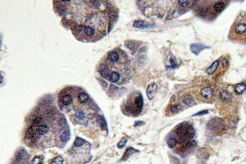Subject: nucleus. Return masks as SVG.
Instances as JSON below:
<instances>
[{"label": "nucleus", "instance_id": "f257e3e1", "mask_svg": "<svg viewBox=\"0 0 246 164\" xmlns=\"http://www.w3.org/2000/svg\"><path fill=\"white\" fill-rule=\"evenodd\" d=\"M54 3L63 23L82 42L102 40L117 17L112 0H54Z\"/></svg>", "mask_w": 246, "mask_h": 164}, {"label": "nucleus", "instance_id": "f03ea898", "mask_svg": "<svg viewBox=\"0 0 246 164\" xmlns=\"http://www.w3.org/2000/svg\"><path fill=\"white\" fill-rule=\"evenodd\" d=\"M70 140V128L64 115L51 105H40L33 113L25 141L37 148L63 147Z\"/></svg>", "mask_w": 246, "mask_h": 164}, {"label": "nucleus", "instance_id": "7ed1b4c3", "mask_svg": "<svg viewBox=\"0 0 246 164\" xmlns=\"http://www.w3.org/2000/svg\"><path fill=\"white\" fill-rule=\"evenodd\" d=\"M58 105L75 125L100 126L102 129H107L99 108L81 87L68 86L63 89L58 95Z\"/></svg>", "mask_w": 246, "mask_h": 164}, {"label": "nucleus", "instance_id": "20e7f679", "mask_svg": "<svg viewBox=\"0 0 246 164\" xmlns=\"http://www.w3.org/2000/svg\"><path fill=\"white\" fill-rule=\"evenodd\" d=\"M98 72L103 79L114 85H123L131 76V62L121 49L109 51L98 65Z\"/></svg>", "mask_w": 246, "mask_h": 164}, {"label": "nucleus", "instance_id": "39448f33", "mask_svg": "<svg viewBox=\"0 0 246 164\" xmlns=\"http://www.w3.org/2000/svg\"><path fill=\"white\" fill-rule=\"evenodd\" d=\"M143 96L140 92H133L128 96L122 106L123 113L130 117H136L143 109Z\"/></svg>", "mask_w": 246, "mask_h": 164}, {"label": "nucleus", "instance_id": "423d86ee", "mask_svg": "<svg viewBox=\"0 0 246 164\" xmlns=\"http://www.w3.org/2000/svg\"><path fill=\"white\" fill-rule=\"evenodd\" d=\"M230 39L232 40L246 43V19L240 17L233 24L230 31Z\"/></svg>", "mask_w": 246, "mask_h": 164}, {"label": "nucleus", "instance_id": "0eeeda50", "mask_svg": "<svg viewBox=\"0 0 246 164\" xmlns=\"http://www.w3.org/2000/svg\"><path fill=\"white\" fill-rule=\"evenodd\" d=\"M200 95L205 99H212L214 95V91L211 87H204L200 90Z\"/></svg>", "mask_w": 246, "mask_h": 164}, {"label": "nucleus", "instance_id": "6e6552de", "mask_svg": "<svg viewBox=\"0 0 246 164\" xmlns=\"http://www.w3.org/2000/svg\"><path fill=\"white\" fill-rule=\"evenodd\" d=\"M157 89H158V86L155 83H151L150 85L148 86L147 90H146V95H147V97H148L149 99L152 100L154 98Z\"/></svg>", "mask_w": 246, "mask_h": 164}, {"label": "nucleus", "instance_id": "1a4fd4ad", "mask_svg": "<svg viewBox=\"0 0 246 164\" xmlns=\"http://www.w3.org/2000/svg\"><path fill=\"white\" fill-rule=\"evenodd\" d=\"M219 99L225 103H228L229 101L231 100L232 95H231V93H229L227 90H222V91L219 92Z\"/></svg>", "mask_w": 246, "mask_h": 164}, {"label": "nucleus", "instance_id": "9d476101", "mask_svg": "<svg viewBox=\"0 0 246 164\" xmlns=\"http://www.w3.org/2000/svg\"><path fill=\"white\" fill-rule=\"evenodd\" d=\"M206 48H207L206 46L200 44H192V45L190 46V49H191L192 52H193L194 54H198L199 53H200L201 51L205 49Z\"/></svg>", "mask_w": 246, "mask_h": 164}, {"label": "nucleus", "instance_id": "9b49d317", "mask_svg": "<svg viewBox=\"0 0 246 164\" xmlns=\"http://www.w3.org/2000/svg\"><path fill=\"white\" fill-rule=\"evenodd\" d=\"M133 26H134V27L142 28V29H144V28L151 27V26H152V25L149 24V23L145 22V21H143V20H138V21H136V22H135L134 24H133Z\"/></svg>", "mask_w": 246, "mask_h": 164}, {"label": "nucleus", "instance_id": "f8f14e48", "mask_svg": "<svg viewBox=\"0 0 246 164\" xmlns=\"http://www.w3.org/2000/svg\"><path fill=\"white\" fill-rule=\"evenodd\" d=\"M225 7H226V5L223 2H217L213 5V11L216 13H220L223 11Z\"/></svg>", "mask_w": 246, "mask_h": 164}, {"label": "nucleus", "instance_id": "ddd939ff", "mask_svg": "<svg viewBox=\"0 0 246 164\" xmlns=\"http://www.w3.org/2000/svg\"><path fill=\"white\" fill-rule=\"evenodd\" d=\"M219 64H220V60H217L215 61L213 63H212V65L210 66L207 69V73L209 74V75H212L218 70L219 67Z\"/></svg>", "mask_w": 246, "mask_h": 164}, {"label": "nucleus", "instance_id": "4468645a", "mask_svg": "<svg viewBox=\"0 0 246 164\" xmlns=\"http://www.w3.org/2000/svg\"><path fill=\"white\" fill-rule=\"evenodd\" d=\"M246 90V84L245 83H240V84H237L234 87V90L238 95H241L242 93H244Z\"/></svg>", "mask_w": 246, "mask_h": 164}, {"label": "nucleus", "instance_id": "2eb2a0df", "mask_svg": "<svg viewBox=\"0 0 246 164\" xmlns=\"http://www.w3.org/2000/svg\"><path fill=\"white\" fill-rule=\"evenodd\" d=\"M176 143H177V140L176 137L173 133H172L167 138V145L171 148V149H174L176 146Z\"/></svg>", "mask_w": 246, "mask_h": 164}, {"label": "nucleus", "instance_id": "dca6fc26", "mask_svg": "<svg viewBox=\"0 0 246 164\" xmlns=\"http://www.w3.org/2000/svg\"><path fill=\"white\" fill-rule=\"evenodd\" d=\"M181 102H182V104H184L185 105H188V106H191V105L194 104V99H193L191 96L189 95L184 96L182 99H181Z\"/></svg>", "mask_w": 246, "mask_h": 164}, {"label": "nucleus", "instance_id": "f3484780", "mask_svg": "<svg viewBox=\"0 0 246 164\" xmlns=\"http://www.w3.org/2000/svg\"><path fill=\"white\" fill-rule=\"evenodd\" d=\"M135 152H138V150H136V149H134L133 148H129V149H127L126 150V152H125L124 155H123V158L122 160V161L126 160L127 158H129L131 155L132 154H134Z\"/></svg>", "mask_w": 246, "mask_h": 164}, {"label": "nucleus", "instance_id": "a211bd4d", "mask_svg": "<svg viewBox=\"0 0 246 164\" xmlns=\"http://www.w3.org/2000/svg\"><path fill=\"white\" fill-rule=\"evenodd\" d=\"M177 4L181 8H187L189 6V0H177Z\"/></svg>", "mask_w": 246, "mask_h": 164}, {"label": "nucleus", "instance_id": "6ab92c4d", "mask_svg": "<svg viewBox=\"0 0 246 164\" xmlns=\"http://www.w3.org/2000/svg\"><path fill=\"white\" fill-rule=\"evenodd\" d=\"M181 104H173L171 106L170 110L172 113H178L181 110Z\"/></svg>", "mask_w": 246, "mask_h": 164}, {"label": "nucleus", "instance_id": "aec40b11", "mask_svg": "<svg viewBox=\"0 0 246 164\" xmlns=\"http://www.w3.org/2000/svg\"><path fill=\"white\" fill-rule=\"evenodd\" d=\"M126 142H127V139L122 138V139L120 140V142H119L118 144H117V147H118L119 149H122V148H123V147L125 146V145L126 144Z\"/></svg>", "mask_w": 246, "mask_h": 164}, {"label": "nucleus", "instance_id": "412c9836", "mask_svg": "<svg viewBox=\"0 0 246 164\" xmlns=\"http://www.w3.org/2000/svg\"><path fill=\"white\" fill-rule=\"evenodd\" d=\"M51 163H63V159L61 157H58V158H55L54 160H52Z\"/></svg>", "mask_w": 246, "mask_h": 164}, {"label": "nucleus", "instance_id": "4be33fe9", "mask_svg": "<svg viewBox=\"0 0 246 164\" xmlns=\"http://www.w3.org/2000/svg\"><path fill=\"white\" fill-rule=\"evenodd\" d=\"M208 113L207 110H205V111H202V112H200V113H198L197 114H195V116H199V115H204V114H207Z\"/></svg>", "mask_w": 246, "mask_h": 164}]
</instances>
